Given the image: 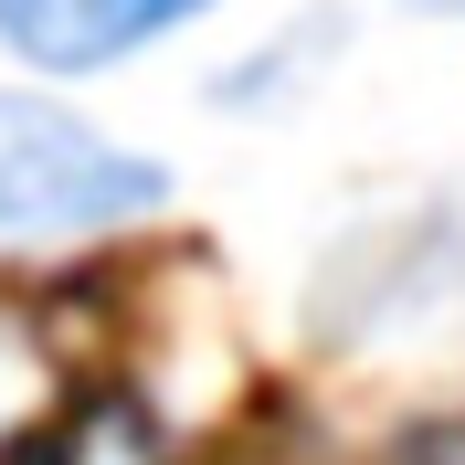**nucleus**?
<instances>
[{
    "mask_svg": "<svg viewBox=\"0 0 465 465\" xmlns=\"http://www.w3.org/2000/svg\"><path fill=\"white\" fill-rule=\"evenodd\" d=\"M170 212V159L95 127L64 85H0V254H74Z\"/></svg>",
    "mask_w": 465,
    "mask_h": 465,
    "instance_id": "nucleus-1",
    "label": "nucleus"
},
{
    "mask_svg": "<svg viewBox=\"0 0 465 465\" xmlns=\"http://www.w3.org/2000/svg\"><path fill=\"white\" fill-rule=\"evenodd\" d=\"M232 0H0V54L32 85H95L127 64L170 54Z\"/></svg>",
    "mask_w": 465,
    "mask_h": 465,
    "instance_id": "nucleus-2",
    "label": "nucleus"
},
{
    "mask_svg": "<svg viewBox=\"0 0 465 465\" xmlns=\"http://www.w3.org/2000/svg\"><path fill=\"white\" fill-rule=\"evenodd\" d=\"M22 381H32V360H22V328L0 318V434H11V412H22Z\"/></svg>",
    "mask_w": 465,
    "mask_h": 465,
    "instance_id": "nucleus-3",
    "label": "nucleus"
},
{
    "mask_svg": "<svg viewBox=\"0 0 465 465\" xmlns=\"http://www.w3.org/2000/svg\"><path fill=\"white\" fill-rule=\"evenodd\" d=\"M402 465H465V412H455V423H434V434L412 444V455H402Z\"/></svg>",
    "mask_w": 465,
    "mask_h": 465,
    "instance_id": "nucleus-4",
    "label": "nucleus"
},
{
    "mask_svg": "<svg viewBox=\"0 0 465 465\" xmlns=\"http://www.w3.org/2000/svg\"><path fill=\"white\" fill-rule=\"evenodd\" d=\"M412 11H455V22H465V0H412Z\"/></svg>",
    "mask_w": 465,
    "mask_h": 465,
    "instance_id": "nucleus-5",
    "label": "nucleus"
}]
</instances>
